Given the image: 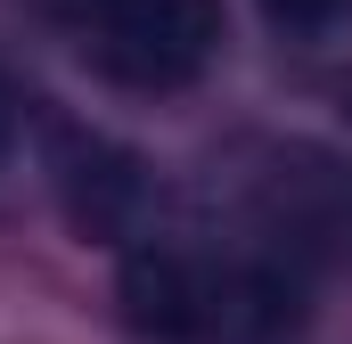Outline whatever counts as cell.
Returning <instances> with one entry per match:
<instances>
[{"mask_svg":"<svg viewBox=\"0 0 352 344\" xmlns=\"http://www.w3.org/2000/svg\"><path fill=\"white\" fill-rule=\"evenodd\" d=\"M344 123H352V83H344Z\"/></svg>","mask_w":352,"mask_h":344,"instance_id":"52a82bcc","label":"cell"},{"mask_svg":"<svg viewBox=\"0 0 352 344\" xmlns=\"http://www.w3.org/2000/svg\"><path fill=\"white\" fill-rule=\"evenodd\" d=\"M213 197L238 238L295 262L303 279L352 262V164L320 140H238L213 164Z\"/></svg>","mask_w":352,"mask_h":344,"instance_id":"7a4b0ae2","label":"cell"},{"mask_svg":"<svg viewBox=\"0 0 352 344\" xmlns=\"http://www.w3.org/2000/svg\"><path fill=\"white\" fill-rule=\"evenodd\" d=\"M311 279L238 230H148L123 246L115 303L148 344H278L303 328Z\"/></svg>","mask_w":352,"mask_h":344,"instance_id":"6da1fadb","label":"cell"},{"mask_svg":"<svg viewBox=\"0 0 352 344\" xmlns=\"http://www.w3.org/2000/svg\"><path fill=\"white\" fill-rule=\"evenodd\" d=\"M263 17L278 33H295V41H320V33H336L352 17V0H263Z\"/></svg>","mask_w":352,"mask_h":344,"instance_id":"8992f818","label":"cell"},{"mask_svg":"<svg viewBox=\"0 0 352 344\" xmlns=\"http://www.w3.org/2000/svg\"><path fill=\"white\" fill-rule=\"evenodd\" d=\"M33 131H41V98H33V90L0 66V180L16 172V148H25Z\"/></svg>","mask_w":352,"mask_h":344,"instance_id":"5b68a950","label":"cell"},{"mask_svg":"<svg viewBox=\"0 0 352 344\" xmlns=\"http://www.w3.org/2000/svg\"><path fill=\"white\" fill-rule=\"evenodd\" d=\"M33 148H41L50 205L66 213V230L82 246H115L123 255L131 238H148V222H156V172H148L140 148H123V140H107L90 123H66V115H41Z\"/></svg>","mask_w":352,"mask_h":344,"instance_id":"277c9868","label":"cell"},{"mask_svg":"<svg viewBox=\"0 0 352 344\" xmlns=\"http://www.w3.org/2000/svg\"><path fill=\"white\" fill-rule=\"evenodd\" d=\"M41 17L115 90H188L221 58V0H41Z\"/></svg>","mask_w":352,"mask_h":344,"instance_id":"3957f363","label":"cell"}]
</instances>
